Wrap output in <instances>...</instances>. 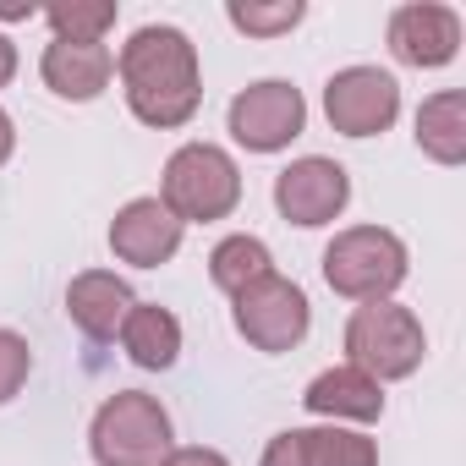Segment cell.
I'll return each mask as SVG.
<instances>
[{"instance_id":"obj_1","label":"cell","mask_w":466,"mask_h":466,"mask_svg":"<svg viewBox=\"0 0 466 466\" xmlns=\"http://www.w3.org/2000/svg\"><path fill=\"white\" fill-rule=\"evenodd\" d=\"M116 72H121V94H127V110L154 127V132H176L198 116L203 105V66H198V45L181 34V28H165V23H148L137 28L121 56H116Z\"/></svg>"},{"instance_id":"obj_2","label":"cell","mask_w":466,"mask_h":466,"mask_svg":"<svg viewBox=\"0 0 466 466\" xmlns=\"http://www.w3.org/2000/svg\"><path fill=\"white\" fill-rule=\"evenodd\" d=\"M159 203L181 219V225H208L237 214L242 203V170L219 143H181L165 159V181H159Z\"/></svg>"},{"instance_id":"obj_3","label":"cell","mask_w":466,"mask_h":466,"mask_svg":"<svg viewBox=\"0 0 466 466\" xmlns=\"http://www.w3.org/2000/svg\"><path fill=\"white\" fill-rule=\"evenodd\" d=\"M428 357V335L422 319L400 302H362L346 319V362L362 368L368 379L390 384V379H411Z\"/></svg>"},{"instance_id":"obj_4","label":"cell","mask_w":466,"mask_h":466,"mask_svg":"<svg viewBox=\"0 0 466 466\" xmlns=\"http://www.w3.org/2000/svg\"><path fill=\"white\" fill-rule=\"evenodd\" d=\"M88 450H94L99 466H159L176 450L170 411L154 395H143V390H116L94 411Z\"/></svg>"},{"instance_id":"obj_5","label":"cell","mask_w":466,"mask_h":466,"mask_svg":"<svg viewBox=\"0 0 466 466\" xmlns=\"http://www.w3.org/2000/svg\"><path fill=\"white\" fill-rule=\"evenodd\" d=\"M324 280L335 297L390 302V291L406 280V242L384 225H351L324 248Z\"/></svg>"},{"instance_id":"obj_6","label":"cell","mask_w":466,"mask_h":466,"mask_svg":"<svg viewBox=\"0 0 466 466\" xmlns=\"http://www.w3.org/2000/svg\"><path fill=\"white\" fill-rule=\"evenodd\" d=\"M230 302H237V308H230L237 335H242L253 351H269V357L302 346V335H308V324H313L308 291H302L297 280H286V275H264V280H253L248 291H237Z\"/></svg>"},{"instance_id":"obj_7","label":"cell","mask_w":466,"mask_h":466,"mask_svg":"<svg viewBox=\"0 0 466 466\" xmlns=\"http://www.w3.org/2000/svg\"><path fill=\"white\" fill-rule=\"evenodd\" d=\"M230 137H237L248 154H280L302 137L308 127V99L302 88L280 83V77H264L253 88H242L237 99H230Z\"/></svg>"},{"instance_id":"obj_8","label":"cell","mask_w":466,"mask_h":466,"mask_svg":"<svg viewBox=\"0 0 466 466\" xmlns=\"http://www.w3.org/2000/svg\"><path fill=\"white\" fill-rule=\"evenodd\" d=\"M324 116L340 137H379L400 116V83L379 66H346L324 83Z\"/></svg>"},{"instance_id":"obj_9","label":"cell","mask_w":466,"mask_h":466,"mask_svg":"<svg viewBox=\"0 0 466 466\" xmlns=\"http://www.w3.org/2000/svg\"><path fill=\"white\" fill-rule=\"evenodd\" d=\"M351 203V176L340 159H324V154H308V159H291L280 176H275V208L313 230V225H329L340 219V208Z\"/></svg>"},{"instance_id":"obj_10","label":"cell","mask_w":466,"mask_h":466,"mask_svg":"<svg viewBox=\"0 0 466 466\" xmlns=\"http://www.w3.org/2000/svg\"><path fill=\"white\" fill-rule=\"evenodd\" d=\"M384 39H390V56L400 66H417V72L450 66L461 50V12L439 6V0H406V6L390 12Z\"/></svg>"},{"instance_id":"obj_11","label":"cell","mask_w":466,"mask_h":466,"mask_svg":"<svg viewBox=\"0 0 466 466\" xmlns=\"http://www.w3.org/2000/svg\"><path fill=\"white\" fill-rule=\"evenodd\" d=\"M181 219L159 203V198H132L116 219H110V253L121 264H137V269H159L176 258L181 248Z\"/></svg>"},{"instance_id":"obj_12","label":"cell","mask_w":466,"mask_h":466,"mask_svg":"<svg viewBox=\"0 0 466 466\" xmlns=\"http://www.w3.org/2000/svg\"><path fill=\"white\" fill-rule=\"evenodd\" d=\"M258 466H379V444L351 428H286L269 439Z\"/></svg>"},{"instance_id":"obj_13","label":"cell","mask_w":466,"mask_h":466,"mask_svg":"<svg viewBox=\"0 0 466 466\" xmlns=\"http://www.w3.org/2000/svg\"><path fill=\"white\" fill-rule=\"evenodd\" d=\"M132 286L116 275V269H83L72 286H66V319L88 335V340H116L127 313H132Z\"/></svg>"},{"instance_id":"obj_14","label":"cell","mask_w":466,"mask_h":466,"mask_svg":"<svg viewBox=\"0 0 466 466\" xmlns=\"http://www.w3.org/2000/svg\"><path fill=\"white\" fill-rule=\"evenodd\" d=\"M39 77H45L50 94L88 105V99H99V94L110 88V77H116V56H110L105 45L50 39V45H45V61H39Z\"/></svg>"},{"instance_id":"obj_15","label":"cell","mask_w":466,"mask_h":466,"mask_svg":"<svg viewBox=\"0 0 466 466\" xmlns=\"http://www.w3.org/2000/svg\"><path fill=\"white\" fill-rule=\"evenodd\" d=\"M302 406L313 411V417H329V422H379L384 417V384L379 379H368L362 368H324L313 384H308V395H302Z\"/></svg>"},{"instance_id":"obj_16","label":"cell","mask_w":466,"mask_h":466,"mask_svg":"<svg viewBox=\"0 0 466 466\" xmlns=\"http://www.w3.org/2000/svg\"><path fill=\"white\" fill-rule=\"evenodd\" d=\"M121 346H127V357H132L137 368L165 373V368H176V357H181V324H176V313L159 308V302H132V313H127V324H121Z\"/></svg>"},{"instance_id":"obj_17","label":"cell","mask_w":466,"mask_h":466,"mask_svg":"<svg viewBox=\"0 0 466 466\" xmlns=\"http://www.w3.org/2000/svg\"><path fill=\"white\" fill-rule=\"evenodd\" d=\"M417 148L433 165H461L466 159V94L444 88L433 99H422L417 110Z\"/></svg>"},{"instance_id":"obj_18","label":"cell","mask_w":466,"mask_h":466,"mask_svg":"<svg viewBox=\"0 0 466 466\" xmlns=\"http://www.w3.org/2000/svg\"><path fill=\"white\" fill-rule=\"evenodd\" d=\"M264 275H275V258H269V248L258 242V237H225L214 253H208V280L225 291V297H237V291H248L253 280H264Z\"/></svg>"},{"instance_id":"obj_19","label":"cell","mask_w":466,"mask_h":466,"mask_svg":"<svg viewBox=\"0 0 466 466\" xmlns=\"http://www.w3.org/2000/svg\"><path fill=\"white\" fill-rule=\"evenodd\" d=\"M45 23L56 28V39L105 45V34L116 28V0H61V6L45 12Z\"/></svg>"},{"instance_id":"obj_20","label":"cell","mask_w":466,"mask_h":466,"mask_svg":"<svg viewBox=\"0 0 466 466\" xmlns=\"http://www.w3.org/2000/svg\"><path fill=\"white\" fill-rule=\"evenodd\" d=\"M225 17H230V28H242L253 39H280V34H291L308 17V6H302V0H275V6H253V0L242 6V0H237Z\"/></svg>"},{"instance_id":"obj_21","label":"cell","mask_w":466,"mask_h":466,"mask_svg":"<svg viewBox=\"0 0 466 466\" xmlns=\"http://www.w3.org/2000/svg\"><path fill=\"white\" fill-rule=\"evenodd\" d=\"M34 373V346L17 335V329H0V406H6Z\"/></svg>"},{"instance_id":"obj_22","label":"cell","mask_w":466,"mask_h":466,"mask_svg":"<svg viewBox=\"0 0 466 466\" xmlns=\"http://www.w3.org/2000/svg\"><path fill=\"white\" fill-rule=\"evenodd\" d=\"M159 466H230L219 450H208V444H187V450H170Z\"/></svg>"},{"instance_id":"obj_23","label":"cell","mask_w":466,"mask_h":466,"mask_svg":"<svg viewBox=\"0 0 466 466\" xmlns=\"http://www.w3.org/2000/svg\"><path fill=\"white\" fill-rule=\"evenodd\" d=\"M17 77V45L6 39V34H0V88H6Z\"/></svg>"},{"instance_id":"obj_24","label":"cell","mask_w":466,"mask_h":466,"mask_svg":"<svg viewBox=\"0 0 466 466\" xmlns=\"http://www.w3.org/2000/svg\"><path fill=\"white\" fill-rule=\"evenodd\" d=\"M12 148H17V127H12V116L0 110V165L12 159Z\"/></svg>"}]
</instances>
